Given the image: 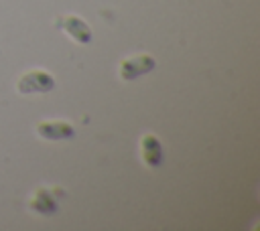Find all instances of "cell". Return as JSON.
<instances>
[{"label":"cell","instance_id":"4","mask_svg":"<svg viewBox=\"0 0 260 231\" xmlns=\"http://www.w3.org/2000/svg\"><path fill=\"white\" fill-rule=\"evenodd\" d=\"M59 28H63L75 43H81V45L91 43V28L79 16H65L63 20H59Z\"/></svg>","mask_w":260,"mask_h":231},{"label":"cell","instance_id":"5","mask_svg":"<svg viewBox=\"0 0 260 231\" xmlns=\"http://www.w3.org/2000/svg\"><path fill=\"white\" fill-rule=\"evenodd\" d=\"M140 150H142V160L150 166V168H158L165 160L162 154V144L154 134H146L140 140Z\"/></svg>","mask_w":260,"mask_h":231},{"label":"cell","instance_id":"6","mask_svg":"<svg viewBox=\"0 0 260 231\" xmlns=\"http://www.w3.org/2000/svg\"><path fill=\"white\" fill-rule=\"evenodd\" d=\"M30 207L37 211V213H43V215H51L57 211V201L53 199V195L47 190V188H39L30 201Z\"/></svg>","mask_w":260,"mask_h":231},{"label":"cell","instance_id":"2","mask_svg":"<svg viewBox=\"0 0 260 231\" xmlns=\"http://www.w3.org/2000/svg\"><path fill=\"white\" fill-rule=\"evenodd\" d=\"M55 87V79L51 73L47 71H28L24 73L18 83H16V89L20 93H47Z\"/></svg>","mask_w":260,"mask_h":231},{"label":"cell","instance_id":"1","mask_svg":"<svg viewBox=\"0 0 260 231\" xmlns=\"http://www.w3.org/2000/svg\"><path fill=\"white\" fill-rule=\"evenodd\" d=\"M156 67V61L152 55H134V57H128L120 63V77L124 81H132V79H138L146 73H150L152 69Z\"/></svg>","mask_w":260,"mask_h":231},{"label":"cell","instance_id":"3","mask_svg":"<svg viewBox=\"0 0 260 231\" xmlns=\"http://www.w3.org/2000/svg\"><path fill=\"white\" fill-rule=\"evenodd\" d=\"M37 134L43 140H69L75 136V128L65 122V120H51V122H39L37 124Z\"/></svg>","mask_w":260,"mask_h":231}]
</instances>
